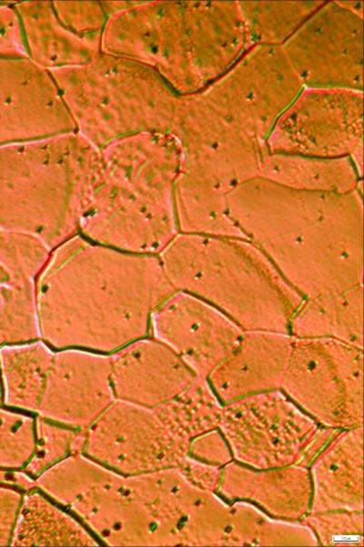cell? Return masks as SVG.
Returning a JSON list of instances; mask_svg holds the SVG:
<instances>
[{
	"label": "cell",
	"mask_w": 364,
	"mask_h": 547,
	"mask_svg": "<svg viewBox=\"0 0 364 547\" xmlns=\"http://www.w3.org/2000/svg\"><path fill=\"white\" fill-rule=\"evenodd\" d=\"M54 353L38 340L0 348L4 406L36 414Z\"/></svg>",
	"instance_id": "21"
},
{
	"label": "cell",
	"mask_w": 364,
	"mask_h": 547,
	"mask_svg": "<svg viewBox=\"0 0 364 547\" xmlns=\"http://www.w3.org/2000/svg\"><path fill=\"white\" fill-rule=\"evenodd\" d=\"M188 457L218 467L233 460L230 449L217 428L196 437L191 441Z\"/></svg>",
	"instance_id": "28"
},
{
	"label": "cell",
	"mask_w": 364,
	"mask_h": 547,
	"mask_svg": "<svg viewBox=\"0 0 364 547\" xmlns=\"http://www.w3.org/2000/svg\"><path fill=\"white\" fill-rule=\"evenodd\" d=\"M0 483L12 484L27 490L35 486V482L22 472L0 470Z\"/></svg>",
	"instance_id": "31"
},
{
	"label": "cell",
	"mask_w": 364,
	"mask_h": 547,
	"mask_svg": "<svg viewBox=\"0 0 364 547\" xmlns=\"http://www.w3.org/2000/svg\"><path fill=\"white\" fill-rule=\"evenodd\" d=\"M228 212L304 298L363 281V212L359 190L305 191L260 177L228 196Z\"/></svg>",
	"instance_id": "2"
},
{
	"label": "cell",
	"mask_w": 364,
	"mask_h": 547,
	"mask_svg": "<svg viewBox=\"0 0 364 547\" xmlns=\"http://www.w3.org/2000/svg\"><path fill=\"white\" fill-rule=\"evenodd\" d=\"M159 259L177 291L212 304L244 331L288 333L304 297L245 238L177 233Z\"/></svg>",
	"instance_id": "3"
},
{
	"label": "cell",
	"mask_w": 364,
	"mask_h": 547,
	"mask_svg": "<svg viewBox=\"0 0 364 547\" xmlns=\"http://www.w3.org/2000/svg\"><path fill=\"white\" fill-rule=\"evenodd\" d=\"M66 509L100 544L152 546L147 510L129 490L126 478L109 470Z\"/></svg>",
	"instance_id": "15"
},
{
	"label": "cell",
	"mask_w": 364,
	"mask_h": 547,
	"mask_svg": "<svg viewBox=\"0 0 364 547\" xmlns=\"http://www.w3.org/2000/svg\"><path fill=\"white\" fill-rule=\"evenodd\" d=\"M36 414L0 407V470L22 472L35 452Z\"/></svg>",
	"instance_id": "24"
},
{
	"label": "cell",
	"mask_w": 364,
	"mask_h": 547,
	"mask_svg": "<svg viewBox=\"0 0 364 547\" xmlns=\"http://www.w3.org/2000/svg\"><path fill=\"white\" fill-rule=\"evenodd\" d=\"M247 4L240 5L247 26L268 42L285 41L320 6L315 3Z\"/></svg>",
	"instance_id": "23"
},
{
	"label": "cell",
	"mask_w": 364,
	"mask_h": 547,
	"mask_svg": "<svg viewBox=\"0 0 364 547\" xmlns=\"http://www.w3.org/2000/svg\"><path fill=\"white\" fill-rule=\"evenodd\" d=\"M217 428L233 460L255 469L309 464L339 430L327 428L281 389L222 405Z\"/></svg>",
	"instance_id": "4"
},
{
	"label": "cell",
	"mask_w": 364,
	"mask_h": 547,
	"mask_svg": "<svg viewBox=\"0 0 364 547\" xmlns=\"http://www.w3.org/2000/svg\"><path fill=\"white\" fill-rule=\"evenodd\" d=\"M154 337L178 354L207 379L235 349L244 330L207 302L176 291L153 312Z\"/></svg>",
	"instance_id": "10"
},
{
	"label": "cell",
	"mask_w": 364,
	"mask_h": 547,
	"mask_svg": "<svg viewBox=\"0 0 364 547\" xmlns=\"http://www.w3.org/2000/svg\"><path fill=\"white\" fill-rule=\"evenodd\" d=\"M363 351L328 338H294L281 390L319 424L362 426Z\"/></svg>",
	"instance_id": "6"
},
{
	"label": "cell",
	"mask_w": 364,
	"mask_h": 547,
	"mask_svg": "<svg viewBox=\"0 0 364 547\" xmlns=\"http://www.w3.org/2000/svg\"><path fill=\"white\" fill-rule=\"evenodd\" d=\"M85 429L72 428L36 414L34 455L23 473L35 481L66 458L81 453Z\"/></svg>",
	"instance_id": "22"
},
{
	"label": "cell",
	"mask_w": 364,
	"mask_h": 547,
	"mask_svg": "<svg viewBox=\"0 0 364 547\" xmlns=\"http://www.w3.org/2000/svg\"><path fill=\"white\" fill-rule=\"evenodd\" d=\"M176 291L159 257L73 243L40 281L39 336L56 351L112 355L145 337L153 312Z\"/></svg>",
	"instance_id": "1"
},
{
	"label": "cell",
	"mask_w": 364,
	"mask_h": 547,
	"mask_svg": "<svg viewBox=\"0 0 364 547\" xmlns=\"http://www.w3.org/2000/svg\"><path fill=\"white\" fill-rule=\"evenodd\" d=\"M19 50L15 17L12 10L0 6V55L14 54Z\"/></svg>",
	"instance_id": "30"
},
{
	"label": "cell",
	"mask_w": 364,
	"mask_h": 547,
	"mask_svg": "<svg viewBox=\"0 0 364 547\" xmlns=\"http://www.w3.org/2000/svg\"><path fill=\"white\" fill-rule=\"evenodd\" d=\"M25 491L15 485L0 483V546L12 543Z\"/></svg>",
	"instance_id": "29"
},
{
	"label": "cell",
	"mask_w": 364,
	"mask_h": 547,
	"mask_svg": "<svg viewBox=\"0 0 364 547\" xmlns=\"http://www.w3.org/2000/svg\"><path fill=\"white\" fill-rule=\"evenodd\" d=\"M215 492L228 501L252 504L274 519L299 522L309 513L312 485L307 467L261 470L231 460L222 467Z\"/></svg>",
	"instance_id": "14"
},
{
	"label": "cell",
	"mask_w": 364,
	"mask_h": 547,
	"mask_svg": "<svg viewBox=\"0 0 364 547\" xmlns=\"http://www.w3.org/2000/svg\"><path fill=\"white\" fill-rule=\"evenodd\" d=\"M288 333L294 338H328L363 348V285L305 297Z\"/></svg>",
	"instance_id": "18"
},
{
	"label": "cell",
	"mask_w": 364,
	"mask_h": 547,
	"mask_svg": "<svg viewBox=\"0 0 364 547\" xmlns=\"http://www.w3.org/2000/svg\"><path fill=\"white\" fill-rule=\"evenodd\" d=\"M116 400L154 408L179 397L199 377L172 348L141 338L110 355Z\"/></svg>",
	"instance_id": "12"
},
{
	"label": "cell",
	"mask_w": 364,
	"mask_h": 547,
	"mask_svg": "<svg viewBox=\"0 0 364 547\" xmlns=\"http://www.w3.org/2000/svg\"><path fill=\"white\" fill-rule=\"evenodd\" d=\"M298 98L275 124L268 140L281 154L340 158L361 138V98L357 90H320Z\"/></svg>",
	"instance_id": "9"
},
{
	"label": "cell",
	"mask_w": 364,
	"mask_h": 547,
	"mask_svg": "<svg viewBox=\"0 0 364 547\" xmlns=\"http://www.w3.org/2000/svg\"><path fill=\"white\" fill-rule=\"evenodd\" d=\"M299 522L312 532L318 544L361 546L363 543L362 511L309 512Z\"/></svg>",
	"instance_id": "26"
},
{
	"label": "cell",
	"mask_w": 364,
	"mask_h": 547,
	"mask_svg": "<svg viewBox=\"0 0 364 547\" xmlns=\"http://www.w3.org/2000/svg\"><path fill=\"white\" fill-rule=\"evenodd\" d=\"M294 337L288 333L244 331L228 356L207 381L222 405L246 396L280 389Z\"/></svg>",
	"instance_id": "13"
},
{
	"label": "cell",
	"mask_w": 364,
	"mask_h": 547,
	"mask_svg": "<svg viewBox=\"0 0 364 547\" xmlns=\"http://www.w3.org/2000/svg\"><path fill=\"white\" fill-rule=\"evenodd\" d=\"M359 176L358 169L346 157L276 153L261 158L258 177L298 191L347 193L358 190Z\"/></svg>",
	"instance_id": "20"
},
{
	"label": "cell",
	"mask_w": 364,
	"mask_h": 547,
	"mask_svg": "<svg viewBox=\"0 0 364 547\" xmlns=\"http://www.w3.org/2000/svg\"><path fill=\"white\" fill-rule=\"evenodd\" d=\"M194 439L170 403L147 408L115 400L85 429L81 453L129 478L179 467Z\"/></svg>",
	"instance_id": "5"
},
{
	"label": "cell",
	"mask_w": 364,
	"mask_h": 547,
	"mask_svg": "<svg viewBox=\"0 0 364 547\" xmlns=\"http://www.w3.org/2000/svg\"><path fill=\"white\" fill-rule=\"evenodd\" d=\"M115 400L110 355L55 350L36 414L86 429Z\"/></svg>",
	"instance_id": "11"
},
{
	"label": "cell",
	"mask_w": 364,
	"mask_h": 547,
	"mask_svg": "<svg viewBox=\"0 0 364 547\" xmlns=\"http://www.w3.org/2000/svg\"><path fill=\"white\" fill-rule=\"evenodd\" d=\"M12 546H99L97 539L67 509L35 485L25 490Z\"/></svg>",
	"instance_id": "19"
},
{
	"label": "cell",
	"mask_w": 364,
	"mask_h": 547,
	"mask_svg": "<svg viewBox=\"0 0 364 547\" xmlns=\"http://www.w3.org/2000/svg\"><path fill=\"white\" fill-rule=\"evenodd\" d=\"M41 242L31 234L0 228V266L15 278L28 280L46 258Z\"/></svg>",
	"instance_id": "27"
},
{
	"label": "cell",
	"mask_w": 364,
	"mask_h": 547,
	"mask_svg": "<svg viewBox=\"0 0 364 547\" xmlns=\"http://www.w3.org/2000/svg\"><path fill=\"white\" fill-rule=\"evenodd\" d=\"M63 215L31 199V176L23 148L0 147V228L48 239Z\"/></svg>",
	"instance_id": "17"
},
{
	"label": "cell",
	"mask_w": 364,
	"mask_h": 547,
	"mask_svg": "<svg viewBox=\"0 0 364 547\" xmlns=\"http://www.w3.org/2000/svg\"><path fill=\"white\" fill-rule=\"evenodd\" d=\"M13 276L2 266H0V284L8 281Z\"/></svg>",
	"instance_id": "32"
},
{
	"label": "cell",
	"mask_w": 364,
	"mask_h": 547,
	"mask_svg": "<svg viewBox=\"0 0 364 547\" xmlns=\"http://www.w3.org/2000/svg\"><path fill=\"white\" fill-rule=\"evenodd\" d=\"M3 406V387H2V381H1V377H0V407Z\"/></svg>",
	"instance_id": "33"
},
{
	"label": "cell",
	"mask_w": 364,
	"mask_h": 547,
	"mask_svg": "<svg viewBox=\"0 0 364 547\" xmlns=\"http://www.w3.org/2000/svg\"><path fill=\"white\" fill-rule=\"evenodd\" d=\"M320 6L287 39L284 53L299 80L357 90L361 88V18L338 5Z\"/></svg>",
	"instance_id": "7"
},
{
	"label": "cell",
	"mask_w": 364,
	"mask_h": 547,
	"mask_svg": "<svg viewBox=\"0 0 364 547\" xmlns=\"http://www.w3.org/2000/svg\"><path fill=\"white\" fill-rule=\"evenodd\" d=\"M22 63L0 58V143L25 131V71Z\"/></svg>",
	"instance_id": "25"
},
{
	"label": "cell",
	"mask_w": 364,
	"mask_h": 547,
	"mask_svg": "<svg viewBox=\"0 0 364 547\" xmlns=\"http://www.w3.org/2000/svg\"><path fill=\"white\" fill-rule=\"evenodd\" d=\"M362 426L339 429L308 466L309 512L362 511Z\"/></svg>",
	"instance_id": "16"
},
{
	"label": "cell",
	"mask_w": 364,
	"mask_h": 547,
	"mask_svg": "<svg viewBox=\"0 0 364 547\" xmlns=\"http://www.w3.org/2000/svg\"><path fill=\"white\" fill-rule=\"evenodd\" d=\"M152 522V546H212L222 499L191 482L178 467L126 478Z\"/></svg>",
	"instance_id": "8"
}]
</instances>
